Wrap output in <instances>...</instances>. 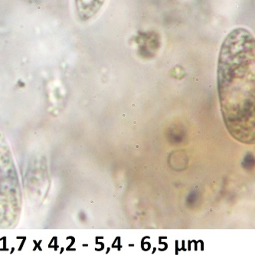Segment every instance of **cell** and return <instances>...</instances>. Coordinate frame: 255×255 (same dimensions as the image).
<instances>
[{"mask_svg": "<svg viewBox=\"0 0 255 255\" xmlns=\"http://www.w3.org/2000/svg\"><path fill=\"white\" fill-rule=\"evenodd\" d=\"M255 37L246 28H235L219 52L218 91L228 130L246 143L255 140Z\"/></svg>", "mask_w": 255, "mask_h": 255, "instance_id": "cell-1", "label": "cell"}, {"mask_svg": "<svg viewBox=\"0 0 255 255\" xmlns=\"http://www.w3.org/2000/svg\"><path fill=\"white\" fill-rule=\"evenodd\" d=\"M21 211V189L12 152L0 131V228L15 225Z\"/></svg>", "mask_w": 255, "mask_h": 255, "instance_id": "cell-2", "label": "cell"}, {"mask_svg": "<svg viewBox=\"0 0 255 255\" xmlns=\"http://www.w3.org/2000/svg\"><path fill=\"white\" fill-rule=\"evenodd\" d=\"M106 0H75V9L78 18L88 22L96 16Z\"/></svg>", "mask_w": 255, "mask_h": 255, "instance_id": "cell-3", "label": "cell"}]
</instances>
